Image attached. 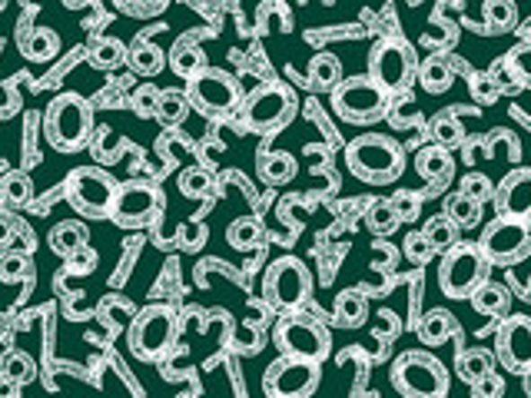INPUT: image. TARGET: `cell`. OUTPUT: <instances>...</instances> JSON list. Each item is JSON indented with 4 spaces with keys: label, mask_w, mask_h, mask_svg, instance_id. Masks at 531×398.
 Returning <instances> with one entry per match:
<instances>
[{
    "label": "cell",
    "mask_w": 531,
    "mask_h": 398,
    "mask_svg": "<svg viewBox=\"0 0 531 398\" xmlns=\"http://www.w3.org/2000/svg\"><path fill=\"white\" fill-rule=\"evenodd\" d=\"M319 366L315 358L293 356V352H282L262 376V388L270 398H305L319 388Z\"/></svg>",
    "instance_id": "cell-14"
},
{
    "label": "cell",
    "mask_w": 531,
    "mask_h": 398,
    "mask_svg": "<svg viewBox=\"0 0 531 398\" xmlns=\"http://www.w3.org/2000/svg\"><path fill=\"white\" fill-rule=\"evenodd\" d=\"M392 385L409 398H438L448 395V368L432 352H402L392 366Z\"/></svg>",
    "instance_id": "cell-7"
},
{
    "label": "cell",
    "mask_w": 531,
    "mask_h": 398,
    "mask_svg": "<svg viewBox=\"0 0 531 398\" xmlns=\"http://www.w3.org/2000/svg\"><path fill=\"white\" fill-rule=\"evenodd\" d=\"M66 270L74 272V276H90V272L97 270V252L90 249V243L84 249H76L74 256L66 259Z\"/></svg>",
    "instance_id": "cell-53"
},
{
    "label": "cell",
    "mask_w": 531,
    "mask_h": 398,
    "mask_svg": "<svg viewBox=\"0 0 531 398\" xmlns=\"http://www.w3.org/2000/svg\"><path fill=\"white\" fill-rule=\"evenodd\" d=\"M0 376H11L13 382L27 385V382H33V378L40 376V368H37L33 356H27L21 349H7V352L0 356Z\"/></svg>",
    "instance_id": "cell-37"
},
{
    "label": "cell",
    "mask_w": 531,
    "mask_h": 398,
    "mask_svg": "<svg viewBox=\"0 0 531 398\" xmlns=\"http://www.w3.org/2000/svg\"><path fill=\"white\" fill-rule=\"evenodd\" d=\"M349 172L369 186H389L405 172V150L385 133H358L346 146Z\"/></svg>",
    "instance_id": "cell-1"
},
{
    "label": "cell",
    "mask_w": 531,
    "mask_h": 398,
    "mask_svg": "<svg viewBox=\"0 0 531 398\" xmlns=\"http://www.w3.org/2000/svg\"><path fill=\"white\" fill-rule=\"evenodd\" d=\"M127 54H130V47L123 40H117V37H100L87 50V60L97 70H117L119 64H127Z\"/></svg>",
    "instance_id": "cell-30"
},
{
    "label": "cell",
    "mask_w": 531,
    "mask_h": 398,
    "mask_svg": "<svg viewBox=\"0 0 531 398\" xmlns=\"http://www.w3.org/2000/svg\"><path fill=\"white\" fill-rule=\"evenodd\" d=\"M495 203H499V213L531 219V170L528 166L511 170L509 176L495 186Z\"/></svg>",
    "instance_id": "cell-17"
},
{
    "label": "cell",
    "mask_w": 531,
    "mask_h": 398,
    "mask_svg": "<svg viewBox=\"0 0 531 398\" xmlns=\"http://www.w3.org/2000/svg\"><path fill=\"white\" fill-rule=\"evenodd\" d=\"M518 17L515 0H485V23L491 31H509Z\"/></svg>",
    "instance_id": "cell-43"
},
{
    "label": "cell",
    "mask_w": 531,
    "mask_h": 398,
    "mask_svg": "<svg viewBox=\"0 0 531 398\" xmlns=\"http://www.w3.org/2000/svg\"><path fill=\"white\" fill-rule=\"evenodd\" d=\"M0 199L13 209L33 203V180L27 170H11L4 180H0Z\"/></svg>",
    "instance_id": "cell-31"
},
{
    "label": "cell",
    "mask_w": 531,
    "mask_h": 398,
    "mask_svg": "<svg viewBox=\"0 0 531 398\" xmlns=\"http://www.w3.org/2000/svg\"><path fill=\"white\" fill-rule=\"evenodd\" d=\"M488 146H491V156L501 150V156L505 160H518L521 156V143L511 140L509 129H491V137H488Z\"/></svg>",
    "instance_id": "cell-52"
},
{
    "label": "cell",
    "mask_w": 531,
    "mask_h": 398,
    "mask_svg": "<svg viewBox=\"0 0 531 398\" xmlns=\"http://www.w3.org/2000/svg\"><path fill=\"white\" fill-rule=\"evenodd\" d=\"M419 80H422V90L425 93H445L448 86H452V66H448V60L445 57H429L422 66H419Z\"/></svg>",
    "instance_id": "cell-36"
},
{
    "label": "cell",
    "mask_w": 531,
    "mask_h": 398,
    "mask_svg": "<svg viewBox=\"0 0 531 398\" xmlns=\"http://www.w3.org/2000/svg\"><path fill=\"white\" fill-rule=\"evenodd\" d=\"M44 137L60 153H76L93 140V103L80 93H60L44 110Z\"/></svg>",
    "instance_id": "cell-2"
},
{
    "label": "cell",
    "mask_w": 531,
    "mask_h": 398,
    "mask_svg": "<svg viewBox=\"0 0 531 398\" xmlns=\"http://www.w3.org/2000/svg\"><path fill=\"white\" fill-rule=\"evenodd\" d=\"M97 315L110 325V329H113V332H119L123 325L133 323L137 309H133V302H127L123 296H103L100 305H97Z\"/></svg>",
    "instance_id": "cell-40"
},
{
    "label": "cell",
    "mask_w": 531,
    "mask_h": 398,
    "mask_svg": "<svg viewBox=\"0 0 531 398\" xmlns=\"http://www.w3.org/2000/svg\"><path fill=\"white\" fill-rule=\"evenodd\" d=\"M495 356L509 372H528L531 368V319L528 315H509L495 335Z\"/></svg>",
    "instance_id": "cell-16"
},
{
    "label": "cell",
    "mask_w": 531,
    "mask_h": 398,
    "mask_svg": "<svg viewBox=\"0 0 531 398\" xmlns=\"http://www.w3.org/2000/svg\"><path fill=\"white\" fill-rule=\"evenodd\" d=\"M402 249H405V256L412 259V262H419V266H422V262H429V259L438 252L432 239L425 236V229H419V233L412 229V233L405 236V243H402Z\"/></svg>",
    "instance_id": "cell-47"
},
{
    "label": "cell",
    "mask_w": 531,
    "mask_h": 398,
    "mask_svg": "<svg viewBox=\"0 0 531 398\" xmlns=\"http://www.w3.org/2000/svg\"><path fill=\"white\" fill-rule=\"evenodd\" d=\"M429 140L435 146H445V150H462V143L468 140L462 123H458L452 113H438V117L429 123Z\"/></svg>",
    "instance_id": "cell-33"
},
{
    "label": "cell",
    "mask_w": 531,
    "mask_h": 398,
    "mask_svg": "<svg viewBox=\"0 0 531 398\" xmlns=\"http://www.w3.org/2000/svg\"><path fill=\"white\" fill-rule=\"evenodd\" d=\"M425 236L432 239L435 243V249H452L456 246V243H462V239H458V233H462V226H458L456 219H452V216L448 213H438V216H432V219H429V223H425Z\"/></svg>",
    "instance_id": "cell-41"
},
{
    "label": "cell",
    "mask_w": 531,
    "mask_h": 398,
    "mask_svg": "<svg viewBox=\"0 0 531 398\" xmlns=\"http://www.w3.org/2000/svg\"><path fill=\"white\" fill-rule=\"evenodd\" d=\"M456 332H458L456 315L445 313V309H429V313L419 319V339H422V345H442Z\"/></svg>",
    "instance_id": "cell-27"
},
{
    "label": "cell",
    "mask_w": 531,
    "mask_h": 398,
    "mask_svg": "<svg viewBox=\"0 0 531 398\" xmlns=\"http://www.w3.org/2000/svg\"><path fill=\"white\" fill-rule=\"evenodd\" d=\"M127 143L119 140L117 133L110 127H100L93 129V140H90V150H93V156H97L103 166H110V163H117L119 160V150H123Z\"/></svg>",
    "instance_id": "cell-42"
},
{
    "label": "cell",
    "mask_w": 531,
    "mask_h": 398,
    "mask_svg": "<svg viewBox=\"0 0 531 398\" xmlns=\"http://www.w3.org/2000/svg\"><path fill=\"white\" fill-rule=\"evenodd\" d=\"M389 100L392 93L372 74L346 76L332 90V110H336V117L346 119V123H356V127H369V123L385 117L389 113Z\"/></svg>",
    "instance_id": "cell-3"
},
{
    "label": "cell",
    "mask_w": 531,
    "mask_h": 398,
    "mask_svg": "<svg viewBox=\"0 0 531 398\" xmlns=\"http://www.w3.org/2000/svg\"><path fill=\"white\" fill-rule=\"evenodd\" d=\"M462 160H465L468 166H478V163L491 160V146H488V137H485V140H465V143H462Z\"/></svg>",
    "instance_id": "cell-55"
},
{
    "label": "cell",
    "mask_w": 531,
    "mask_h": 398,
    "mask_svg": "<svg viewBox=\"0 0 531 398\" xmlns=\"http://www.w3.org/2000/svg\"><path fill=\"white\" fill-rule=\"evenodd\" d=\"M33 17H37V7H27V11L21 13V21H17V47H23V43L31 40V33L37 31V27H33Z\"/></svg>",
    "instance_id": "cell-59"
},
{
    "label": "cell",
    "mask_w": 531,
    "mask_h": 398,
    "mask_svg": "<svg viewBox=\"0 0 531 398\" xmlns=\"http://www.w3.org/2000/svg\"><path fill=\"white\" fill-rule=\"evenodd\" d=\"M87 239H90L87 223H80V219H64V223H57V226L50 229L47 243H50V252H57L60 259H70L76 249L87 246Z\"/></svg>",
    "instance_id": "cell-19"
},
{
    "label": "cell",
    "mask_w": 531,
    "mask_h": 398,
    "mask_svg": "<svg viewBox=\"0 0 531 398\" xmlns=\"http://www.w3.org/2000/svg\"><path fill=\"white\" fill-rule=\"evenodd\" d=\"M13 239H17V216L0 209V252H4V249H11Z\"/></svg>",
    "instance_id": "cell-58"
},
{
    "label": "cell",
    "mask_w": 531,
    "mask_h": 398,
    "mask_svg": "<svg viewBox=\"0 0 531 398\" xmlns=\"http://www.w3.org/2000/svg\"><path fill=\"white\" fill-rule=\"evenodd\" d=\"M17 239H21L23 246L31 249V252H33V249H37V239H33V229L27 226V223H23L21 216H17Z\"/></svg>",
    "instance_id": "cell-60"
},
{
    "label": "cell",
    "mask_w": 531,
    "mask_h": 398,
    "mask_svg": "<svg viewBox=\"0 0 531 398\" xmlns=\"http://www.w3.org/2000/svg\"><path fill=\"white\" fill-rule=\"evenodd\" d=\"M495 366H499V356H491L488 349H465V352H458V358H456V372L465 385H475L478 378H485L488 372H495Z\"/></svg>",
    "instance_id": "cell-24"
},
{
    "label": "cell",
    "mask_w": 531,
    "mask_h": 398,
    "mask_svg": "<svg viewBox=\"0 0 531 398\" xmlns=\"http://www.w3.org/2000/svg\"><path fill=\"white\" fill-rule=\"evenodd\" d=\"M415 172L422 176L425 183L432 186V193L445 190V186L452 183V176H456V160H452V150H445V146H425L419 150L415 156Z\"/></svg>",
    "instance_id": "cell-18"
},
{
    "label": "cell",
    "mask_w": 531,
    "mask_h": 398,
    "mask_svg": "<svg viewBox=\"0 0 531 398\" xmlns=\"http://www.w3.org/2000/svg\"><path fill=\"white\" fill-rule=\"evenodd\" d=\"M458 190L465 196H472V199H478V203L495 199V186H491V180H488L485 172H465V180L458 183Z\"/></svg>",
    "instance_id": "cell-48"
},
{
    "label": "cell",
    "mask_w": 531,
    "mask_h": 398,
    "mask_svg": "<svg viewBox=\"0 0 531 398\" xmlns=\"http://www.w3.org/2000/svg\"><path fill=\"white\" fill-rule=\"evenodd\" d=\"M296 93L279 80L256 86L250 97L243 100V123L256 133H276V129L289 127V119L296 117Z\"/></svg>",
    "instance_id": "cell-9"
},
{
    "label": "cell",
    "mask_w": 531,
    "mask_h": 398,
    "mask_svg": "<svg viewBox=\"0 0 531 398\" xmlns=\"http://www.w3.org/2000/svg\"><path fill=\"white\" fill-rule=\"evenodd\" d=\"M226 239L229 246L239 249V252H250V249H256L266 239V229H262V223L256 219V216H239V219H233L226 229Z\"/></svg>",
    "instance_id": "cell-28"
},
{
    "label": "cell",
    "mask_w": 531,
    "mask_h": 398,
    "mask_svg": "<svg viewBox=\"0 0 531 398\" xmlns=\"http://www.w3.org/2000/svg\"><path fill=\"white\" fill-rule=\"evenodd\" d=\"M332 323L339 325V329H358V325L369 319V302H366V296L358 289H342L336 296V302H332Z\"/></svg>",
    "instance_id": "cell-20"
},
{
    "label": "cell",
    "mask_w": 531,
    "mask_h": 398,
    "mask_svg": "<svg viewBox=\"0 0 531 398\" xmlns=\"http://www.w3.org/2000/svg\"><path fill=\"white\" fill-rule=\"evenodd\" d=\"M525 392H528V395H531V368H528V372H525Z\"/></svg>",
    "instance_id": "cell-63"
},
{
    "label": "cell",
    "mask_w": 531,
    "mask_h": 398,
    "mask_svg": "<svg viewBox=\"0 0 531 398\" xmlns=\"http://www.w3.org/2000/svg\"><path fill=\"white\" fill-rule=\"evenodd\" d=\"M472 305H475V313H482V315H505L509 313V289L505 286H499V282H491V279H485L482 286H478L472 296Z\"/></svg>",
    "instance_id": "cell-29"
},
{
    "label": "cell",
    "mask_w": 531,
    "mask_h": 398,
    "mask_svg": "<svg viewBox=\"0 0 531 398\" xmlns=\"http://www.w3.org/2000/svg\"><path fill=\"white\" fill-rule=\"evenodd\" d=\"M468 90H472V97H475L478 103H495V100L501 97L499 84L488 76V70H485V74H472V76H468Z\"/></svg>",
    "instance_id": "cell-50"
},
{
    "label": "cell",
    "mask_w": 531,
    "mask_h": 398,
    "mask_svg": "<svg viewBox=\"0 0 531 398\" xmlns=\"http://www.w3.org/2000/svg\"><path fill=\"white\" fill-rule=\"evenodd\" d=\"M170 66H173L176 76L193 80L199 70H207V54L196 47L193 37H180V40L173 43V50H170Z\"/></svg>",
    "instance_id": "cell-21"
},
{
    "label": "cell",
    "mask_w": 531,
    "mask_h": 398,
    "mask_svg": "<svg viewBox=\"0 0 531 398\" xmlns=\"http://www.w3.org/2000/svg\"><path fill=\"white\" fill-rule=\"evenodd\" d=\"M488 76L499 84V90H501V97L505 93H521L525 90V84H521V76L515 74V66L509 64V57H499L495 64L488 66Z\"/></svg>",
    "instance_id": "cell-45"
},
{
    "label": "cell",
    "mask_w": 531,
    "mask_h": 398,
    "mask_svg": "<svg viewBox=\"0 0 531 398\" xmlns=\"http://www.w3.org/2000/svg\"><path fill=\"white\" fill-rule=\"evenodd\" d=\"M21 54L27 57V60H33V64L57 60V54H60V37H57L54 31H47V27H37V31L31 33V40L21 47Z\"/></svg>",
    "instance_id": "cell-35"
},
{
    "label": "cell",
    "mask_w": 531,
    "mask_h": 398,
    "mask_svg": "<svg viewBox=\"0 0 531 398\" xmlns=\"http://www.w3.org/2000/svg\"><path fill=\"white\" fill-rule=\"evenodd\" d=\"M488 270L491 262L478 243H456L452 249H445L438 262V286L448 299H465L488 279Z\"/></svg>",
    "instance_id": "cell-5"
},
{
    "label": "cell",
    "mask_w": 531,
    "mask_h": 398,
    "mask_svg": "<svg viewBox=\"0 0 531 398\" xmlns=\"http://www.w3.org/2000/svg\"><path fill=\"white\" fill-rule=\"evenodd\" d=\"M186 93L193 110H199L203 117H229L233 110L243 107V90H239L236 76H229L219 66H207L199 70L193 80H186Z\"/></svg>",
    "instance_id": "cell-11"
},
{
    "label": "cell",
    "mask_w": 531,
    "mask_h": 398,
    "mask_svg": "<svg viewBox=\"0 0 531 398\" xmlns=\"http://www.w3.org/2000/svg\"><path fill=\"white\" fill-rule=\"evenodd\" d=\"M272 339L279 345V352H293V356L315 358V362H325L329 352H332V339L325 332V325L313 315H305L303 309L282 313Z\"/></svg>",
    "instance_id": "cell-12"
},
{
    "label": "cell",
    "mask_w": 531,
    "mask_h": 398,
    "mask_svg": "<svg viewBox=\"0 0 531 398\" xmlns=\"http://www.w3.org/2000/svg\"><path fill=\"white\" fill-rule=\"evenodd\" d=\"M521 296H525V299L531 302V282H528V286H525V289H521Z\"/></svg>",
    "instance_id": "cell-64"
},
{
    "label": "cell",
    "mask_w": 531,
    "mask_h": 398,
    "mask_svg": "<svg viewBox=\"0 0 531 398\" xmlns=\"http://www.w3.org/2000/svg\"><path fill=\"white\" fill-rule=\"evenodd\" d=\"M156 150H160L163 156H166V163L173 166V163H180V153H183V150H193V146H190V143H186L183 137L176 133V129H170V133H166V137L160 140V146H156Z\"/></svg>",
    "instance_id": "cell-54"
},
{
    "label": "cell",
    "mask_w": 531,
    "mask_h": 398,
    "mask_svg": "<svg viewBox=\"0 0 531 398\" xmlns=\"http://www.w3.org/2000/svg\"><path fill=\"white\" fill-rule=\"evenodd\" d=\"M33 252L31 249H4L0 252V282H31Z\"/></svg>",
    "instance_id": "cell-32"
},
{
    "label": "cell",
    "mask_w": 531,
    "mask_h": 398,
    "mask_svg": "<svg viewBox=\"0 0 531 398\" xmlns=\"http://www.w3.org/2000/svg\"><path fill=\"white\" fill-rule=\"evenodd\" d=\"M176 339V313L170 305H146V309H137L130 323V352L140 362H156L170 352V345Z\"/></svg>",
    "instance_id": "cell-8"
},
{
    "label": "cell",
    "mask_w": 531,
    "mask_h": 398,
    "mask_svg": "<svg viewBox=\"0 0 531 398\" xmlns=\"http://www.w3.org/2000/svg\"><path fill=\"white\" fill-rule=\"evenodd\" d=\"M472 392H475L478 398H499L501 392H505V378H501L499 372H488L485 378H478L475 385H472Z\"/></svg>",
    "instance_id": "cell-56"
},
{
    "label": "cell",
    "mask_w": 531,
    "mask_h": 398,
    "mask_svg": "<svg viewBox=\"0 0 531 398\" xmlns=\"http://www.w3.org/2000/svg\"><path fill=\"white\" fill-rule=\"evenodd\" d=\"M256 170H260V180L270 186H286L289 180L296 176V160L293 153L286 150H270L262 153L260 163H256Z\"/></svg>",
    "instance_id": "cell-25"
},
{
    "label": "cell",
    "mask_w": 531,
    "mask_h": 398,
    "mask_svg": "<svg viewBox=\"0 0 531 398\" xmlns=\"http://www.w3.org/2000/svg\"><path fill=\"white\" fill-rule=\"evenodd\" d=\"M176 186H180V193H183L186 199H209V196H213V186H217V176H213L209 166H190V170L180 172Z\"/></svg>",
    "instance_id": "cell-34"
},
{
    "label": "cell",
    "mask_w": 531,
    "mask_h": 398,
    "mask_svg": "<svg viewBox=\"0 0 531 398\" xmlns=\"http://www.w3.org/2000/svg\"><path fill=\"white\" fill-rule=\"evenodd\" d=\"M262 292H266V302L276 313H296L313 296V272H309L303 259L282 256L270 262L266 279H262Z\"/></svg>",
    "instance_id": "cell-6"
},
{
    "label": "cell",
    "mask_w": 531,
    "mask_h": 398,
    "mask_svg": "<svg viewBox=\"0 0 531 398\" xmlns=\"http://www.w3.org/2000/svg\"><path fill=\"white\" fill-rule=\"evenodd\" d=\"M369 74L389 90L392 97H395V93H405L409 84H412V76L419 74L412 47L405 40H395V37L379 40L369 54Z\"/></svg>",
    "instance_id": "cell-15"
},
{
    "label": "cell",
    "mask_w": 531,
    "mask_h": 398,
    "mask_svg": "<svg viewBox=\"0 0 531 398\" xmlns=\"http://www.w3.org/2000/svg\"><path fill=\"white\" fill-rule=\"evenodd\" d=\"M366 226H369L372 236L385 239L402 226V219H399V213L392 209L389 199H376V203L369 206V213H366Z\"/></svg>",
    "instance_id": "cell-39"
},
{
    "label": "cell",
    "mask_w": 531,
    "mask_h": 398,
    "mask_svg": "<svg viewBox=\"0 0 531 398\" xmlns=\"http://www.w3.org/2000/svg\"><path fill=\"white\" fill-rule=\"evenodd\" d=\"M21 392V382H13L11 376H0V398H13Z\"/></svg>",
    "instance_id": "cell-61"
},
{
    "label": "cell",
    "mask_w": 531,
    "mask_h": 398,
    "mask_svg": "<svg viewBox=\"0 0 531 398\" xmlns=\"http://www.w3.org/2000/svg\"><path fill=\"white\" fill-rule=\"evenodd\" d=\"M342 60L336 54H315L309 60V86L319 90V93H332L339 84H342Z\"/></svg>",
    "instance_id": "cell-22"
},
{
    "label": "cell",
    "mask_w": 531,
    "mask_h": 398,
    "mask_svg": "<svg viewBox=\"0 0 531 398\" xmlns=\"http://www.w3.org/2000/svg\"><path fill=\"white\" fill-rule=\"evenodd\" d=\"M64 190L74 213H80L84 219H110L119 183L103 166H76L64 180Z\"/></svg>",
    "instance_id": "cell-4"
},
{
    "label": "cell",
    "mask_w": 531,
    "mask_h": 398,
    "mask_svg": "<svg viewBox=\"0 0 531 398\" xmlns=\"http://www.w3.org/2000/svg\"><path fill=\"white\" fill-rule=\"evenodd\" d=\"M422 193H412V190H399V193L389 196L392 209L399 213L402 223H415L419 219V213H422Z\"/></svg>",
    "instance_id": "cell-46"
},
{
    "label": "cell",
    "mask_w": 531,
    "mask_h": 398,
    "mask_svg": "<svg viewBox=\"0 0 531 398\" xmlns=\"http://www.w3.org/2000/svg\"><path fill=\"white\" fill-rule=\"evenodd\" d=\"M156 103H160V90L153 84L140 86V90H133V110H137V117H156Z\"/></svg>",
    "instance_id": "cell-51"
},
{
    "label": "cell",
    "mask_w": 531,
    "mask_h": 398,
    "mask_svg": "<svg viewBox=\"0 0 531 398\" xmlns=\"http://www.w3.org/2000/svg\"><path fill=\"white\" fill-rule=\"evenodd\" d=\"M505 57H509V64L515 66V74L521 76V84L531 86V37H528V40L515 43V47H511Z\"/></svg>",
    "instance_id": "cell-49"
},
{
    "label": "cell",
    "mask_w": 531,
    "mask_h": 398,
    "mask_svg": "<svg viewBox=\"0 0 531 398\" xmlns=\"http://www.w3.org/2000/svg\"><path fill=\"white\" fill-rule=\"evenodd\" d=\"M137 7H140L143 13H160V11H166V7H170V0H140Z\"/></svg>",
    "instance_id": "cell-62"
},
{
    "label": "cell",
    "mask_w": 531,
    "mask_h": 398,
    "mask_svg": "<svg viewBox=\"0 0 531 398\" xmlns=\"http://www.w3.org/2000/svg\"><path fill=\"white\" fill-rule=\"evenodd\" d=\"M478 246L491 266H515L531 256V219L499 213L482 229Z\"/></svg>",
    "instance_id": "cell-10"
},
{
    "label": "cell",
    "mask_w": 531,
    "mask_h": 398,
    "mask_svg": "<svg viewBox=\"0 0 531 398\" xmlns=\"http://www.w3.org/2000/svg\"><path fill=\"white\" fill-rule=\"evenodd\" d=\"M415 117H419V110H415V97L405 90V93H395V97L389 100V113H385V119H389L392 127H409V123H415Z\"/></svg>",
    "instance_id": "cell-44"
},
{
    "label": "cell",
    "mask_w": 531,
    "mask_h": 398,
    "mask_svg": "<svg viewBox=\"0 0 531 398\" xmlns=\"http://www.w3.org/2000/svg\"><path fill=\"white\" fill-rule=\"evenodd\" d=\"M190 110H193V103H190V93L186 90H160V103H156V119H160L166 129H176L183 127L186 117H190Z\"/></svg>",
    "instance_id": "cell-23"
},
{
    "label": "cell",
    "mask_w": 531,
    "mask_h": 398,
    "mask_svg": "<svg viewBox=\"0 0 531 398\" xmlns=\"http://www.w3.org/2000/svg\"><path fill=\"white\" fill-rule=\"evenodd\" d=\"M33 127H37V117H27V123H23V166H27V170L40 163V153L33 146V133H37Z\"/></svg>",
    "instance_id": "cell-57"
},
{
    "label": "cell",
    "mask_w": 531,
    "mask_h": 398,
    "mask_svg": "<svg viewBox=\"0 0 531 398\" xmlns=\"http://www.w3.org/2000/svg\"><path fill=\"white\" fill-rule=\"evenodd\" d=\"M127 64H130L133 74L140 76H156L166 66V54H163L156 43H150L146 37H137L130 47V54H127Z\"/></svg>",
    "instance_id": "cell-26"
},
{
    "label": "cell",
    "mask_w": 531,
    "mask_h": 398,
    "mask_svg": "<svg viewBox=\"0 0 531 398\" xmlns=\"http://www.w3.org/2000/svg\"><path fill=\"white\" fill-rule=\"evenodd\" d=\"M163 206H166V196L153 180H127V183H119L110 219L123 229H140L160 219Z\"/></svg>",
    "instance_id": "cell-13"
},
{
    "label": "cell",
    "mask_w": 531,
    "mask_h": 398,
    "mask_svg": "<svg viewBox=\"0 0 531 398\" xmlns=\"http://www.w3.org/2000/svg\"><path fill=\"white\" fill-rule=\"evenodd\" d=\"M445 213L452 216L462 229H475L478 223H482V203L472 199V196H465L462 190L445 199Z\"/></svg>",
    "instance_id": "cell-38"
}]
</instances>
